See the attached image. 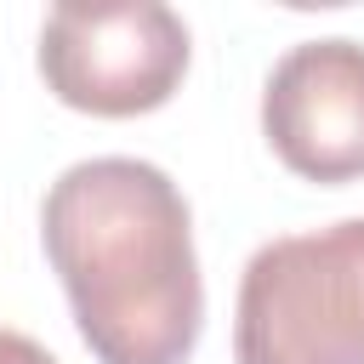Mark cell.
Segmentation results:
<instances>
[{"mask_svg":"<svg viewBox=\"0 0 364 364\" xmlns=\"http://www.w3.org/2000/svg\"><path fill=\"white\" fill-rule=\"evenodd\" d=\"M40 239L97 364H188L205 324L193 216L182 188L131 154L68 165Z\"/></svg>","mask_w":364,"mask_h":364,"instance_id":"1","label":"cell"},{"mask_svg":"<svg viewBox=\"0 0 364 364\" xmlns=\"http://www.w3.org/2000/svg\"><path fill=\"white\" fill-rule=\"evenodd\" d=\"M239 364H364V216L267 239L233 301Z\"/></svg>","mask_w":364,"mask_h":364,"instance_id":"2","label":"cell"},{"mask_svg":"<svg viewBox=\"0 0 364 364\" xmlns=\"http://www.w3.org/2000/svg\"><path fill=\"white\" fill-rule=\"evenodd\" d=\"M0 364H57V358L23 330H0Z\"/></svg>","mask_w":364,"mask_h":364,"instance_id":"5","label":"cell"},{"mask_svg":"<svg viewBox=\"0 0 364 364\" xmlns=\"http://www.w3.org/2000/svg\"><path fill=\"white\" fill-rule=\"evenodd\" d=\"M262 136L284 171L341 188L364 176V40L290 46L262 91Z\"/></svg>","mask_w":364,"mask_h":364,"instance_id":"4","label":"cell"},{"mask_svg":"<svg viewBox=\"0 0 364 364\" xmlns=\"http://www.w3.org/2000/svg\"><path fill=\"white\" fill-rule=\"evenodd\" d=\"M188 23L165 0H63L40 28V80L57 102L131 119L171 102L188 74Z\"/></svg>","mask_w":364,"mask_h":364,"instance_id":"3","label":"cell"}]
</instances>
